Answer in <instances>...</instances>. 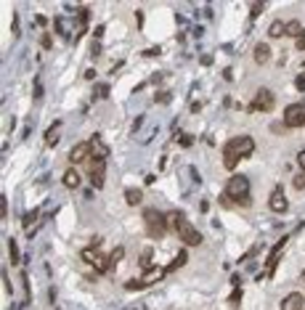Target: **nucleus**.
<instances>
[{"label": "nucleus", "instance_id": "nucleus-16", "mask_svg": "<svg viewBox=\"0 0 305 310\" xmlns=\"http://www.w3.org/2000/svg\"><path fill=\"white\" fill-rule=\"evenodd\" d=\"M141 199H144V191L141 189H125V201H128L130 207H138Z\"/></svg>", "mask_w": 305, "mask_h": 310}, {"label": "nucleus", "instance_id": "nucleus-37", "mask_svg": "<svg viewBox=\"0 0 305 310\" xmlns=\"http://www.w3.org/2000/svg\"><path fill=\"white\" fill-rule=\"evenodd\" d=\"M302 281H305V271H302Z\"/></svg>", "mask_w": 305, "mask_h": 310}, {"label": "nucleus", "instance_id": "nucleus-5", "mask_svg": "<svg viewBox=\"0 0 305 310\" xmlns=\"http://www.w3.org/2000/svg\"><path fill=\"white\" fill-rule=\"evenodd\" d=\"M284 125L292 128V130L305 125V101H297V104L287 106V109H284Z\"/></svg>", "mask_w": 305, "mask_h": 310}, {"label": "nucleus", "instance_id": "nucleus-29", "mask_svg": "<svg viewBox=\"0 0 305 310\" xmlns=\"http://www.w3.org/2000/svg\"><path fill=\"white\" fill-rule=\"evenodd\" d=\"M170 98H173V96H170V93H167V90H165V93H157V104H167Z\"/></svg>", "mask_w": 305, "mask_h": 310}, {"label": "nucleus", "instance_id": "nucleus-4", "mask_svg": "<svg viewBox=\"0 0 305 310\" xmlns=\"http://www.w3.org/2000/svg\"><path fill=\"white\" fill-rule=\"evenodd\" d=\"M144 223H146V234H149L151 239H162V236H165V231H167V218H165L159 210H154V207L144 210Z\"/></svg>", "mask_w": 305, "mask_h": 310}, {"label": "nucleus", "instance_id": "nucleus-23", "mask_svg": "<svg viewBox=\"0 0 305 310\" xmlns=\"http://www.w3.org/2000/svg\"><path fill=\"white\" fill-rule=\"evenodd\" d=\"M58 141V122H56V125L48 130V133H45V143H48V146H53Z\"/></svg>", "mask_w": 305, "mask_h": 310}, {"label": "nucleus", "instance_id": "nucleus-9", "mask_svg": "<svg viewBox=\"0 0 305 310\" xmlns=\"http://www.w3.org/2000/svg\"><path fill=\"white\" fill-rule=\"evenodd\" d=\"M268 207H271L273 212H279V215L289 210V201H287V194H284L281 185H276V189L271 191V196H268Z\"/></svg>", "mask_w": 305, "mask_h": 310}, {"label": "nucleus", "instance_id": "nucleus-22", "mask_svg": "<svg viewBox=\"0 0 305 310\" xmlns=\"http://www.w3.org/2000/svg\"><path fill=\"white\" fill-rule=\"evenodd\" d=\"M56 29H58V32H61V35H64V37H69V40H74V35L69 32V24H67V19H64V16H61V19H56Z\"/></svg>", "mask_w": 305, "mask_h": 310}, {"label": "nucleus", "instance_id": "nucleus-33", "mask_svg": "<svg viewBox=\"0 0 305 310\" xmlns=\"http://www.w3.org/2000/svg\"><path fill=\"white\" fill-rule=\"evenodd\" d=\"M180 143H183V149H189L191 146V135H180Z\"/></svg>", "mask_w": 305, "mask_h": 310}, {"label": "nucleus", "instance_id": "nucleus-26", "mask_svg": "<svg viewBox=\"0 0 305 310\" xmlns=\"http://www.w3.org/2000/svg\"><path fill=\"white\" fill-rule=\"evenodd\" d=\"M6 215H8V201H6V196H0V218L6 220Z\"/></svg>", "mask_w": 305, "mask_h": 310}, {"label": "nucleus", "instance_id": "nucleus-6", "mask_svg": "<svg viewBox=\"0 0 305 310\" xmlns=\"http://www.w3.org/2000/svg\"><path fill=\"white\" fill-rule=\"evenodd\" d=\"M88 178H90V183H93V189H104V178H106V162H104V159H90Z\"/></svg>", "mask_w": 305, "mask_h": 310}, {"label": "nucleus", "instance_id": "nucleus-30", "mask_svg": "<svg viewBox=\"0 0 305 310\" xmlns=\"http://www.w3.org/2000/svg\"><path fill=\"white\" fill-rule=\"evenodd\" d=\"M35 218H37V212H27L24 215V228H29V223H32Z\"/></svg>", "mask_w": 305, "mask_h": 310}, {"label": "nucleus", "instance_id": "nucleus-14", "mask_svg": "<svg viewBox=\"0 0 305 310\" xmlns=\"http://www.w3.org/2000/svg\"><path fill=\"white\" fill-rule=\"evenodd\" d=\"M90 154H93V159H104V162H106V157H109V149L101 143L98 135L90 138Z\"/></svg>", "mask_w": 305, "mask_h": 310}, {"label": "nucleus", "instance_id": "nucleus-1", "mask_svg": "<svg viewBox=\"0 0 305 310\" xmlns=\"http://www.w3.org/2000/svg\"><path fill=\"white\" fill-rule=\"evenodd\" d=\"M252 151H255V141H252L250 135H236V138H231V141L223 146V167L226 170H236V164L244 157H250Z\"/></svg>", "mask_w": 305, "mask_h": 310}, {"label": "nucleus", "instance_id": "nucleus-13", "mask_svg": "<svg viewBox=\"0 0 305 310\" xmlns=\"http://www.w3.org/2000/svg\"><path fill=\"white\" fill-rule=\"evenodd\" d=\"M88 154H90V141H88V143H77V146L69 151V162H72V164H80V162L88 159Z\"/></svg>", "mask_w": 305, "mask_h": 310}, {"label": "nucleus", "instance_id": "nucleus-10", "mask_svg": "<svg viewBox=\"0 0 305 310\" xmlns=\"http://www.w3.org/2000/svg\"><path fill=\"white\" fill-rule=\"evenodd\" d=\"M167 276V268H149L141 278H138V289H144V286H151V284H157V281H162V278Z\"/></svg>", "mask_w": 305, "mask_h": 310}, {"label": "nucleus", "instance_id": "nucleus-36", "mask_svg": "<svg viewBox=\"0 0 305 310\" xmlns=\"http://www.w3.org/2000/svg\"><path fill=\"white\" fill-rule=\"evenodd\" d=\"M43 48H51V35H43Z\"/></svg>", "mask_w": 305, "mask_h": 310}, {"label": "nucleus", "instance_id": "nucleus-34", "mask_svg": "<svg viewBox=\"0 0 305 310\" xmlns=\"http://www.w3.org/2000/svg\"><path fill=\"white\" fill-rule=\"evenodd\" d=\"M297 164H300V167H302V170H305V149H302V151H300V154H297Z\"/></svg>", "mask_w": 305, "mask_h": 310}, {"label": "nucleus", "instance_id": "nucleus-15", "mask_svg": "<svg viewBox=\"0 0 305 310\" xmlns=\"http://www.w3.org/2000/svg\"><path fill=\"white\" fill-rule=\"evenodd\" d=\"M252 58H255V64H266V61L271 58V48H268V43H257L255 45V53H252Z\"/></svg>", "mask_w": 305, "mask_h": 310}, {"label": "nucleus", "instance_id": "nucleus-17", "mask_svg": "<svg viewBox=\"0 0 305 310\" xmlns=\"http://www.w3.org/2000/svg\"><path fill=\"white\" fill-rule=\"evenodd\" d=\"M287 35H289V37H297V40H300V37L305 35V29H302V24H300L297 19H292V22H287Z\"/></svg>", "mask_w": 305, "mask_h": 310}, {"label": "nucleus", "instance_id": "nucleus-31", "mask_svg": "<svg viewBox=\"0 0 305 310\" xmlns=\"http://www.w3.org/2000/svg\"><path fill=\"white\" fill-rule=\"evenodd\" d=\"M295 88H297V90H305V74H297V80H295Z\"/></svg>", "mask_w": 305, "mask_h": 310}, {"label": "nucleus", "instance_id": "nucleus-7", "mask_svg": "<svg viewBox=\"0 0 305 310\" xmlns=\"http://www.w3.org/2000/svg\"><path fill=\"white\" fill-rule=\"evenodd\" d=\"M284 246H287V236H284V239H279L276 244H273V250L268 252V262H266V278H271V276H273V271H276L279 260H281V252H284Z\"/></svg>", "mask_w": 305, "mask_h": 310}, {"label": "nucleus", "instance_id": "nucleus-24", "mask_svg": "<svg viewBox=\"0 0 305 310\" xmlns=\"http://www.w3.org/2000/svg\"><path fill=\"white\" fill-rule=\"evenodd\" d=\"M8 257H11V262H13V265H16V262H19V250H16V241H8Z\"/></svg>", "mask_w": 305, "mask_h": 310}, {"label": "nucleus", "instance_id": "nucleus-28", "mask_svg": "<svg viewBox=\"0 0 305 310\" xmlns=\"http://www.w3.org/2000/svg\"><path fill=\"white\" fill-rule=\"evenodd\" d=\"M151 255H154L151 250H144V255H141V265H149V262H151Z\"/></svg>", "mask_w": 305, "mask_h": 310}, {"label": "nucleus", "instance_id": "nucleus-18", "mask_svg": "<svg viewBox=\"0 0 305 310\" xmlns=\"http://www.w3.org/2000/svg\"><path fill=\"white\" fill-rule=\"evenodd\" d=\"M186 260H189V255H186V252H178V255L173 257V262L167 265V273H173V271L183 268V265H186Z\"/></svg>", "mask_w": 305, "mask_h": 310}, {"label": "nucleus", "instance_id": "nucleus-32", "mask_svg": "<svg viewBox=\"0 0 305 310\" xmlns=\"http://www.w3.org/2000/svg\"><path fill=\"white\" fill-rule=\"evenodd\" d=\"M239 297H241V289L236 286V289H234V294H231V305H239Z\"/></svg>", "mask_w": 305, "mask_h": 310}, {"label": "nucleus", "instance_id": "nucleus-8", "mask_svg": "<svg viewBox=\"0 0 305 310\" xmlns=\"http://www.w3.org/2000/svg\"><path fill=\"white\" fill-rule=\"evenodd\" d=\"M252 112H271L273 109V93L271 90H266V88H260L257 90V96L252 98V106H250Z\"/></svg>", "mask_w": 305, "mask_h": 310}, {"label": "nucleus", "instance_id": "nucleus-19", "mask_svg": "<svg viewBox=\"0 0 305 310\" xmlns=\"http://www.w3.org/2000/svg\"><path fill=\"white\" fill-rule=\"evenodd\" d=\"M268 35H271V37H281V35H287V22H281V19H279V22H273V24L268 27Z\"/></svg>", "mask_w": 305, "mask_h": 310}, {"label": "nucleus", "instance_id": "nucleus-35", "mask_svg": "<svg viewBox=\"0 0 305 310\" xmlns=\"http://www.w3.org/2000/svg\"><path fill=\"white\" fill-rule=\"evenodd\" d=\"M295 48H297V51H305V35H302V37L295 43Z\"/></svg>", "mask_w": 305, "mask_h": 310}, {"label": "nucleus", "instance_id": "nucleus-12", "mask_svg": "<svg viewBox=\"0 0 305 310\" xmlns=\"http://www.w3.org/2000/svg\"><path fill=\"white\" fill-rule=\"evenodd\" d=\"M302 305H305V297L300 292H292L281 300V310H302Z\"/></svg>", "mask_w": 305, "mask_h": 310}, {"label": "nucleus", "instance_id": "nucleus-11", "mask_svg": "<svg viewBox=\"0 0 305 310\" xmlns=\"http://www.w3.org/2000/svg\"><path fill=\"white\" fill-rule=\"evenodd\" d=\"M83 260L90 262V265H96L98 271H106V260H104V252H98V246H88V250H83Z\"/></svg>", "mask_w": 305, "mask_h": 310}, {"label": "nucleus", "instance_id": "nucleus-27", "mask_svg": "<svg viewBox=\"0 0 305 310\" xmlns=\"http://www.w3.org/2000/svg\"><path fill=\"white\" fill-rule=\"evenodd\" d=\"M263 8H266L263 3H252V8H250V13H252V19H255V16H260V11H263Z\"/></svg>", "mask_w": 305, "mask_h": 310}, {"label": "nucleus", "instance_id": "nucleus-2", "mask_svg": "<svg viewBox=\"0 0 305 310\" xmlns=\"http://www.w3.org/2000/svg\"><path fill=\"white\" fill-rule=\"evenodd\" d=\"M170 220H173V225H175V231H178V239L186 244V246H199V244H202V234L189 223V218H186L183 212H173Z\"/></svg>", "mask_w": 305, "mask_h": 310}, {"label": "nucleus", "instance_id": "nucleus-21", "mask_svg": "<svg viewBox=\"0 0 305 310\" xmlns=\"http://www.w3.org/2000/svg\"><path fill=\"white\" fill-rule=\"evenodd\" d=\"M122 257H125V250H122V246H117V250L109 255V260H106V271H112V268L117 265V262L122 260Z\"/></svg>", "mask_w": 305, "mask_h": 310}, {"label": "nucleus", "instance_id": "nucleus-25", "mask_svg": "<svg viewBox=\"0 0 305 310\" xmlns=\"http://www.w3.org/2000/svg\"><path fill=\"white\" fill-rule=\"evenodd\" d=\"M292 185H295V189H300V191L305 189V170H302V173H297V175H295V180H292Z\"/></svg>", "mask_w": 305, "mask_h": 310}, {"label": "nucleus", "instance_id": "nucleus-20", "mask_svg": "<svg viewBox=\"0 0 305 310\" xmlns=\"http://www.w3.org/2000/svg\"><path fill=\"white\" fill-rule=\"evenodd\" d=\"M64 185H67V189H77V185H80V175L74 173V170H67V173H64Z\"/></svg>", "mask_w": 305, "mask_h": 310}, {"label": "nucleus", "instance_id": "nucleus-3", "mask_svg": "<svg viewBox=\"0 0 305 310\" xmlns=\"http://www.w3.org/2000/svg\"><path fill=\"white\" fill-rule=\"evenodd\" d=\"M226 196L236 204H250V180L247 175H231L226 183Z\"/></svg>", "mask_w": 305, "mask_h": 310}]
</instances>
